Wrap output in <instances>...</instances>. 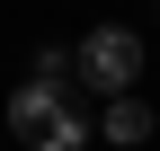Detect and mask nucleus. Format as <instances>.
<instances>
[{
	"instance_id": "obj_1",
	"label": "nucleus",
	"mask_w": 160,
	"mask_h": 151,
	"mask_svg": "<svg viewBox=\"0 0 160 151\" xmlns=\"http://www.w3.org/2000/svg\"><path fill=\"white\" fill-rule=\"evenodd\" d=\"M9 134L27 142V151H80V142H89V116H80V98H71V89L27 80V89L9 98Z\"/></svg>"
},
{
	"instance_id": "obj_2",
	"label": "nucleus",
	"mask_w": 160,
	"mask_h": 151,
	"mask_svg": "<svg viewBox=\"0 0 160 151\" xmlns=\"http://www.w3.org/2000/svg\"><path fill=\"white\" fill-rule=\"evenodd\" d=\"M71 71L98 98H133V80H142V27H89L71 45Z\"/></svg>"
},
{
	"instance_id": "obj_3",
	"label": "nucleus",
	"mask_w": 160,
	"mask_h": 151,
	"mask_svg": "<svg viewBox=\"0 0 160 151\" xmlns=\"http://www.w3.org/2000/svg\"><path fill=\"white\" fill-rule=\"evenodd\" d=\"M98 134H107V142H151V107H142V98H107Z\"/></svg>"
}]
</instances>
